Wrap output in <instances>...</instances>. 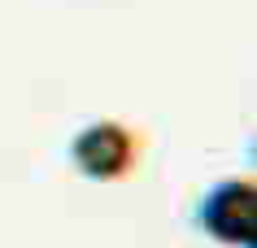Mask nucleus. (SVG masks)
<instances>
[{
	"instance_id": "obj_1",
	"label": "nucleus",
	"mask_w": 257,
	"mask_h": 248,
	"mask_svg": "<svg viewBox=\"0 0 257 248\" xmlns=\"http://www.w3.org/2000/svg\"><path fill=\"white\" fill-rule=\"evenodd\" d=\"M196 226L218 244L253 248L257 239V183L253 179H222L201 196Z\"/></svg>"
},
{
	"instance_id": "obj_2",
	"label": "nucleus",
	"mask_w": 257,
	"mask_h": 248,
	"mask_svg": "<svg viewBox=\"0 0 257 248\" xmlns=\"http://www.w3.org/2000/svg\"><path fill=\"white\" fill-rule=\"evenodd\" d=\"M136 152H140V144L131 135V126H122V122H92L70 139L74 170L87 174V179H96V183L122 179L136 165Z\"/></svg>"
}]
</instances>
